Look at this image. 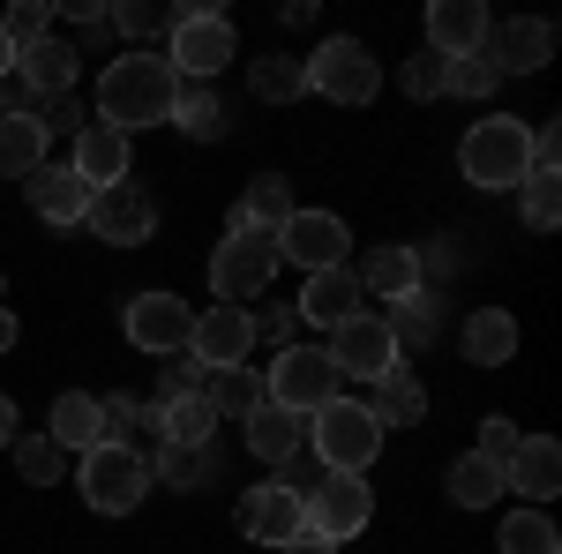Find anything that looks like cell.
I'll return each instance as SVG.
<instances>
[{"label": "cell", "instance_id": "1", "mask_svg": "<svg viewBox=\"0 0 562 554\" xmlns=\"http://www.w3.org/2000/svg\"><path fill=\"white\" fill-rule=\"evenodd\" d=\"M173 98H180V76L166 53H150V45H135L121 60H105V76H98V113L90 121H105V128H158V121H173Z\"/></svg>", "mask_w": 562, "mask_h": 554}, {"label": "cell", "instance_id": "2", "mask_svg": "<svg viewBox=\"0 0 562 554\" xmlns=\"http://www.w3.org/2000/svg\"><path fill=\"white\" fill-rule=\"evenodd\" d=\"M458 172H465L473 188H487V195L525 188V172H532V121H518V113H487V121H473L465 143H458Z\"/></svg>", "mask_w": 562, "mask_h": 554}, {"label": "cell", "instance_id": "3", "mask_svg": "<svg viewBox=\"0 0 562 554\" xmlns=\"http://www.w3.org/2000/svg\"><path fill=\"white\" fill-rule=\"evenodd\" d=\"M166 60H173L180 83H217L233 60H240V38L217 8H166Z\"/></svg>", "mask_w": 562, "mask_h": 554}, {"label": "cell", "instance_id": "4", "mask_svg": "<svg viewBox=\"0 0 562 554\" xmlns=\"http://www.w3.org/2000/svg\"><path fill=\"white\" fill-rule=\"evenodd\" d=\"M307 450H315L323 472L360 479V472L375 465V450H383V427H375V412H368L360 397H338V405H323V412L307 420Z\"/></svg>", "mask_w": 562, "mask_h": 554}, {"label": "cell", "instance_id": "5", "mask_svg": "<svg viewBox=\"0 0 562 554\" xmlns=\"http://www.w3.org/2000/svg\"><path fill=\"white\" fill-rule=\"evenodd\" d=\"M76 487H83V502L98 517H128L150 495V457L135 442H98V450H83V465H76Z\"/></svg>", "mask_w": 562, "mask_h": 554}, {"label": "cell", "instance_id": "6", "mask_svg": "<svg viewBox=\"0 0 562 554\" xmlns=\"http://www.w3.org/2000/svg\"><path fill=\"white\" fill-rule=\"evenodd\" d=\"M338 383H346V375L323 360V344H285V352L262 368V405L315 420L323 405H338Z\"/></svg>", "mask_w": 562, "mask_h": 554}, {"label": "cell", "instance_id": "7", "mask_svg": "<svg viewBox=\"0 0 562 554\" xmlns=\"http://www.w3.org/2000/svg\"><path fill=\"white\" fill-rule=\"evenodd\" d=\"M301 76H307V90L330 98V105H375V90H383V60H375L360 38H323L301 60Z\"/></svg>", "mask_w": 562, "mask_h": 554}, {"label": "cell", "instance_id": "8", "mask_svg": "<svg viewBox=\"0 0 562 554\" xmlns=\"http://www.w3.org/2000/svg\"><path fill=\"white\" fill-rule=\"evenodd\" d=\"M278 278V233H256V225H225V240H217L211 256V285L225 307H240V299H256L262 285Z\"/></svg>", "mask_w": 562, "mask_h": 554}, {"label": "cell", "instance_id": "9", "mask_svg": "<svg viewBox=\"0 0 562 554\" xmlns=\"http://www.w3.org/2000/svg\"><path fill=\"white\" fill-rule=\"evenodd\" d=\"M301 510H307V532H315V540L346 547V540H360V532H368V517H375V495H368V479L323 472V479H307Z\"/></svg>", "mask_w": 562, "mask_h": 554}, {"label": "cell", "instance_id": "10", "mask_svg": "<svg viewBox=\"0 0 562 554\" xmlns=\"http://www.w3.org/2000/svg\"><path fill=\"white\" fill-rule=\"evenodd\" d=\"M323 360H330L338 375H360V383H383L390 368H405V360H397V338H390V323L375 307L346 315V323L330 330V344H323Z\"/></svg>", "mask_w": 562, "mask_h": 554}, {"label": "cell", "instance_id": "11", "mask_svg": "<svg viewBox=\"0 0 562 554\" xmlns=\"http://www.w3.org/2000/svg\"><path fill=\"white\" fill-rule=\"evenodd\" d=\"M346 256H352V233L338 211H293L278 225V262H301L307 278L315 270H346Z\"/></svg>", "mask_w": 562, "mask_h": 554}, {"label": "cell", "instance_id": "12", "mask_svg": "<svg viewBox=\"0 0 562 554\" xmlns=\"http://www.w3.org/2000/svg\"><path fill=\"white\" fill-rule=\"evenodd\" d=\"M248 352H256V315H248V307H225V299H217V307H203V315L188 323V360H195L203 375H211V368H240Z\"/></svg>", "mask_w": 562, "mask_h": 554}, {"label": "cell", "instance_id": "13", "mask_svg": "<svg viewBox=\"0 0 562 554\" xmlns=\"http://www.w3.org/2000/svg\"><path fill=\"white\" fill-rule=\"evenodd\" d=\"M83 225L105 240V248H143V240L158 233V203H150L135 180H121V188H98V195H90Z\"/></svg>", "mask_w": 562, "mask_h": 554}, {"label": "cell", "instance_id": "14", "mask_svg": "<svg viewBox=\"0 0 562 554\" xmlns=\"http://www.w3.org/2000/svg\"><path fill=\"white\" fill-rule=\"evenodd\" d=\"M188 323H195V307L173 299V293H135L128 299V344H135V352H150V360L188 352Z\"/></svg>", "mask_w": 562, "mask_h": 554}, {"label": "cell", "instance_id": "15", "mask_svg": "<svg viewBox=\"0 0 562 554\" xmlns=\"http://www.w3.org/2000/svg\"><path fill=\"white\" fill-rule=\"evenodd\" d=\"M233 517H240V532H248L256 547H285V540H301V532H307L301 495H293V487H278V479H262V487H248Z\"/></svg>", "mask_w": 562, "mask_h": 554}, {"label": "cell", "instance_id": "16", "mask_svg": "<svg viewBox=\"0 0 562 554\" xmlns=\"http://www.w3.org/2000/svg\"><path fill=\"white\" fill-rule=\"evenodd\" d=\"M555 487H562V442L555 434H518V450L503 457V495L555 502Z\"/></svg>", "mask_w": 562, "mask_h": 554}, {"label": "cell", "instance_id": "17", "mask_svg": "<svg viewBox=\"0 0 562 554\" xmlns=\"http://www.w3.org/2000/svg\"><path fill=\"white\" fill-rule=\"evenodd\" d=\"M76 68H83V53L68 38H38L15 53V76H23V90H31V113L38 105H53V98H68L76 90Z\"/></svg>", "mask_w": 562, "mask_h": 554}, {"label": "cell", "instance_id": "18", "mask_svg": "<svg viewBox=\"0 0 562 554\" xmlns=\"http://www.w3.org/2000/svg\"><path fill=\"white\" fill-rule=\"evenodd\" d=\"M487 38H495V23H487L480 0H435L428 8V53H442V60H465Z\"/></svg>", "mask_w": 562, "mask_h": 554}, {"label": "cell", "instance_id": "19", "mask_svg": "<svg viewBox=\"0 0 562 554\" xmlns=\"http://www.w3.org/2000/svg\"><path fill=\"white\" fill-rule=\"evenodd\" d=\"M68 166H76V180H83L90 195H98V188H121V180H128L135 150H128V135H121V128L90 121V128L76 135V158H68Z\"/></svg>", "mask_w": 562, "mask_h": 554}, {"label": "cell", "instance_id": "20", "mask_svg": "<svg viewBox=\"0 0 562 554\" xmlns=\"http://www.w3.org/2000/svg\"><path fill=\"white\" fill-rule=\"evenodd\" d=\"M23 188H31V211H38L45 225H83L90 217V188L76 180V166H53V158H45Z\"/></svg>", "mask_w": 562, "mask_h": 554}, {"label": "cell", "instance_id": "21", "mask_svg": "<svg viewBox=\"0 0 562 554\" xmlns=\"http://www.w3.org/2000/svg\"><path fill=\"white\" fill-rule=\"evenodd\" d=\"M293 315L315 323V330H338L346 315H360V278L352 270H315L301 285V299H293Z\"/></svg>", "mask_w": 562, "mask_h": 554}, {"label": "cell", "instance_id": "22", "mask_svg": "<svg viewBox=\"0 0 562 554\" xmlns=\"http://www.w3.org/2000/svg\"><path fill=\"white\" fill-rule=\"evenodd\" d=\"M487 53H495V68H503V76H540V68L555 60V23L518 15V23H503V38L487 45Z\"/></svg>", "mask_w": 562, "mask_h": 554}, {"label": "cell", "instance_id": "23", "mask_svg": "<svg viewBox=\"0 0 562 554\" xmlns=\"http://www.w3.org/2000/svg\"><path fill=\"white\" fill-rule=\"evenodd\" d=\"M458 344H465L473 368H503V360H518V315H510V307H473L465 330H458Z\"/></svg>", "mask_w": 562, "mask_h": 554}, {"label": "cell", "instance_id": "24", "mask_svg": "<svg viewBox=\"0 0 562 554\" xmlns=\"http://www.w3.org/2000/svg\"><path fill=\"white\" fill-rule=\"evenodd\" d=\"M293 211H301V203H293V180H285V172H256V180H248V195L233 203V217H225V225H256V233H278V225H285Z\"/></svg>", "mask_w": 562, "mask_h": 554}, {"label": "cell", "instance_id": "25", "mask_svg": "<svg viewBox=\"0 0 562 554\" xmlns=\"http://www.w3.org/2000/svg\"><path fill=\"white\" fill-rule=\"evenodd\" d=\"M352 278H360V299H413V293H420L413 248H397V240H390V248H375V256L360 262Z\"/></svg>", "mask_w": 562, "mask_h": 554}, {"label": "cell", "instance_id": "26", "mask_svg": "<svg viewBox=\"0 0 562 554\" xmlns=\"http://www.w3.org/2000/svg\"><path fill=\"white\" fill-rule=\"evenodd\" d=\"M45 143H53V135L38 128L31 105H23V113H0V172H8V180H31V172L45 166Z\"/></svg>", "mask_w": 562, "mask_h": 554}, {"label": "cell", "instance_id": "27", "mask_svg": "<svg viewBox=\"0 0 562 554\" xmlns=\"http://www.w3.org/2000/svg\"><path fill=\"white\" fill-rule=\"evenodd\" d=\"M248 450H256L262 465H285V457H301V450H307V420H301V412L262 405V412H248Z\"/></svg>", "mask_w": 562, "mask_h": 554}, {"label": "cell", "instance_id": "28", "mask_svg": "<svg viewBox=\"0 0 562 554\" xmlns=\"http://www.w3.org/2000/svg\"><path fill=\"white\" fill-rule=\"evenodd\" d=\"M203 397H211L217 420H248V412H262V375L240 360V368H211L203 375Z\"/></svg>", "mask_w": 562, "mask_h": 554}, {"label": "cell", "instance_id": "29", "mask_svg": "<svg viewBox=\"0 0 562 554\" xmlns=\"http://www.w3.org/2000/svg\"><path fill=\"white\" fill-rule=\"evenodd\" d=\"M45 434H53L60 450H76V457H83V450H98V442H105V427H98V397H90V389L53 397V427H45Z\"/></svg>", "mask_w": 562, "mask_h": 554}, {"label": "cell", "instance_id": "30", "mask_svg": "<svg viewBox=\"0 0 562 554\" xmlns=\"http://www.w3.org/2000/svg\"><path fill=\"white\" fill-rule=\"evenodd\" d=\"M390 338H397V360L405 352H428L435 338H442V307H435V293H413V299H390Z\"/></svg>", "mask_w": 562, "mask_h": 554}, {"label": "cell", "instance_id": "31", "mask_svg": "<svg viewBox=\"0 0 562 554\" xmlns=\"http://www.w3.org/2000/svg\"><path fill=\"white\" fill-rule=\"evenodd\" d=\"M368 412H375V427H413V420H428V389H420V375L390 368L375 383V397H368Z\"/></svg>", "mask_w": 562, "mask_h": 554}, {"label": "cell", "instance_id": "32", "mask_svg": "<svg viewBox=\"0 0 562 554\" xmlns=\"http://www.w3.org/2000/svg\"><path fill=\"white\" fill-rule=\"evenodd\" d=\"M225 472V457H217V442H203V450H180V442H158V465H150V479H166V487H180V495H195L203 479H217Z\"/></svg>", "mask_w": 562, "mask_h": 554}, {"label": "cell", "instance_id": "33", "mask_svg": "<svg viewBox=\"0 0 562 554\" xmlns=\"http://www.w3.org/2000/svg\"><path fill=\"white\" fill-rule=\"evenodd\" d=\"M173 128L188 135V143H217V135L233 128V121H225V98H217L211 83H180V98H173Z\"/></svg>", "mask_w": 562, "mask_h": 554}, {"label": "cell", "instance_id": "34", "mask_svg": "<svg viewBox=\"0 0 562 554\" xmlns=\"http://www.w3.org/2000/svg\"><path fill=\"white\" fill-rule=\"evenodd\" d=\"M450 502H458V510H495V502H503V465H487V457L465 450V457L450 465Z\"/></svg>", "mask_w": 562, "mask_h": 554}, {"label": "cell", "instance_id": "35", "mask_svg": "<svg viewBox=\"0 0 562 554\" xmlns=\"http://www.w3.org/2000/svg\"><path fill=\"white\" fill-rule=\"evenodd\" d=\"M495 547L503 554H562V532L548 510H510L503 517V532H495Z\"/></svg>", "mask_w": 562, "mask_h": 554}, {"label": "cell", "instance_id": "36", "mask_svg": "<svg viewBox=\"0 0 562 554\" xmlns=\"http://www.w3.org/2000/svg\"><path fill=\"white\" fill-rule=\"evenodd\" d=\"M248 90H256L262 105H285V98H307V76L293 53H270V60H256L248 68Z\"/></svg>", "mask_w": 562, "mask_h": 554}, {"label": "cell", "instance_id": "37", "mask_svg": "<svg viewBox=\"0 0 562 554\" xmlns=\"http://www.w3.org/2000/svg\"><path fill=\"white\" fill-rule=\"evenodd\" d=\"M8 450H15V472H23L31 487H53V479L68 472V450H60L53 434H15Z\"/></svg>", "mask_w": 562, "mask_h": 554}, {"label": "cell", "instance_id": "38", "mask_svg": "<svg viewBox=\"0 0 562 554\" xmlns=\"http://www.w3.org/2000/svg\"><path fill=\"white\" fill-rule=\"evenodd\" d=\"M562 172H525V225H532V233H555V217H562V188H555Z\"/></svg>", "mask_w": 562, "mask_h": 554}, {"label": "cell", "instance_id": "39", "mask_svg": "<svg viewBox=\"0 0 562 554\" xmlns=\"http://www.w3.org/2000/svg\"><path fill=\"white\" fill-rule=\"evenodd\" d=\"M397 83H405V98H420V105H435V98H450V60H442V53H413Z\"/></svg>", "mask_w": 562, "mask_h": 554}, {"label": "cell", "instance_id": "40", "mask_svg": "<svg viewBox=\"0 0 562 554\" xmlns=\"http://www.w3.org/2000/svg\"><path fill=\"white\" fill-rule=\"evenodd\" d=\"M450 90H458V98H495V90H503L495 53L480 45V53H465V60H450Z\"/></svg>", "mask_w": 562, "mask_h": 554}, {"label": "cell", "instance_id": "41", "mask_svg": "<svg viewBox=\"0 0 562 554\" xmlns=\"http://www.w3.org/2000/svg\"><path fill=\"white\" fill-rule=\"evenodd\" d=\"M0 31H8L15 53H23V45H38V38H53V0H15V8L0 15Z\"/></svg>", "mask_w": 562, "mask_h": 554}, {"label": "cell", "instance_id": "42", "mask_svg": "<svg viewBox=\"0 0 562 554\" xmlns=\"http://www.w3.org/2000/svg\"><path fill=\"white\" fill-rule=\"evenodd\" d=\"M105 23H113L121 38H158V31H166L173 15H166L158 0H121V8H105Z\"/></svg>", "mask_w": 562, "mask_h": 554}, {"label": "cell", "instance_id": "43", "mask_svg": "<svg viewBox=\"0 0 562 554\" xmlns=\"http://www.w3.org/2000/svg\"><path fill=\"white\" fill-rule=\"evenodd\" d=\"M98 427H105V442H128L135 427H143V397H105L98 405Z\"/></svg>", "mask_w": 562, "mask_h": 554}, {"label": "cell", "instance_id": "44", "mask_svg": "<svg viewBox=\"0 0 562 554\" xmlns=\"http://www.w3.org/2000/svg\"><path fill=\"white\" fill-rule=\"evenodd\" d=\"M38 128H45V135H83V128H90V113L76 105V90H68V98L38 105Z\"/></svg>", "mask_w": 562, "mask_h": 554}, {"label": "cell", "instance_id": "45", "mask_svg": "<svg viewBox=\"0 0 562 554\" xmlns=\"http://www.w3.org/2000/svg\"><path fill=\"white\" fill-rule=\"evenodd\" d=\"M518 450V420H480V450L473 457H487V465H503Z\"/></svg>", "mask_w": 562, "mask_h": 554}, {"label": "cell", "instance_id": "46", "mask_svg": "<svg viewBox=\"0 0 562 554\" xmlns=\"http://www.w3.org/2000/svg\"><path fill=\"white\" fill-rule=\"evenodd\" d=\"M256 338H270L278 352H285V344L301 338V315H293V307H262V315H256Z\"/></svg>", "mask_w": 562, "mask_h": 554}, {"label": "cell", "instance_id": "47", "mask_svg": "<svg viewBox=\"0 0 562 554\" xmlns=\"http://www.w3.org/2000/svg\"><path fill=\"white\" fill-rule=\"evenodd\" d=\"M53 15H68V23H105V0H53Z\"/></svg>", "mask_w": 562, "mask_h": 554}, {"label": "cell", "instance_id": "48", "mask_svg": "<svg viewBox=\"0 0 562 554\" xmlns=\"http://www.w3.org/2000/svg\"><path fill=\"white\" fill-rule=\"evenodd\" d=\"M270 554H338L330 540H315V532H301V540H285V547H270Z\"/></svg>", "mask_w": 562, "mask_h": 554}, {"label": "cell", "instance_id": "49", "mask_svg": "<svg viewBox=\"0 0 562 554\" xmlns=\"http://www.w3.org/2000/svg\"><path fill=\"white\" fill-rule=\"evenodd\" d=\"M8 442H15V397L0 389V450H8Z\"/></svg>", "mask_w": 562, "mask_h": 554}, {"label": "cell", "instance_id": "50", "mask_svg": "<svg viewBox=\"0 0 562 554\" xmlns=\"http://www.w3.org/2000/svg\"><path fill=\"white\" fill-rule=\"evenodd\" d=\"M15 338H23V330H15V315L0 307V352H15Z\"/></svg>", "mask_w": 562, "mask_h": 554}, {"label": "cell", "instance_id": "51", "mask_svg": "<svg viewBox=\"0 0 562 554\" xmlns=\"http://www.w3.org/2000/svg\"><path fill=\"white\" fill-rule=\"evenodd\" d=\"M0 76H15V45H8V31H0Z\"/></svg>", "mask_w": 562, "mask_h": 554}, {"label": "cell", "instance_id": "52", "mask_svg": "<svg viewBox=\"0 0 562 554\" xmlns=\"http://www.w3.org/2000/svg\"><path fill=\"white\" fill-rule=\"evenodd\" d=\"M0 293H8V278H0Z\"/></svg>", "mask_w": 562, "mask_h": 554}]
</instances>
